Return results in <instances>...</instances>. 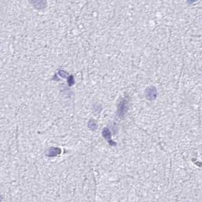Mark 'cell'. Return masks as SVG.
<instances>
[{
  "mask_svg": "<svg viewBox=\"0 0 202 202\" xmlns=\"http://www.w3.org/2000/svg\"><path fill=\"white\" fill-rule=\"evenodd\" d=\"M128 101L126 98H122L121 100V102L118 106V116L120 118H122L128 111Z\"/></svg>",
  "mask_w": 202,
  "mask_h": 202,
  "instance_id": "1",
  "label": "cell"
},
{
  "mask_svg": "<svg viewBox=\"0 0 202 202\" xmlns=\"http://www.w3.org/2000/svg\"><path fill=\"white\" fill-rule=\"evenodd\" d=\"M145 96L148 100H153L156 99L157 96V88L153 86H150L146 89L145 92Z\"/></svg>",
  "mask_w": 202,
  "mask_h": 202,
  "instance_id": "2",
  "label": "cell"
},
{
  "mask_svg": "<svg viewBox=\"0 0 202 202\" xmlns=\"http://www.w3.org/2000/svg\"><path fill=\"white\" fill-rule=\"evenodd\" d=\"M103 136L106 138V141L110 143V145H116V144L115 142H112L111 136H110V131L108 128H105L103 130Z\"/></svg>",
  "mask_w": 202,
  "mask_h": 202,
  "instance_id": "3",
  "label": "cell"
},
{
  "mask_svg": "<svg viewBox=\"0 0 202 202\" xmlns=\"http://www.w3.org/2000/svg\"><path fill=\"white\" fill-rule=\"evenodd\" d=\"M61 153V150L58 147H51L48 150L47 153H46V156L48 157H55L56 155L59 154Z\"/></svg>",
  "mask_w": 202,
  "mask_h": 202,
  "instance_id": "4",
  "label": "cell"
},
{
  "mask_svg": "<svg viewBox=\"0 0 202 202\" xmlns=\"http://www.w3.org/2000/svg\"><path fill=\"white\" fill-rule=\"evenodd\" d=\"M88 127L91 128V130H95L97 127V125L96 122L94 121V119H91L90 120L89 123H88Z\"/></svg>",
  "mask_w": 202,
  "mask_h": 202,
  "instance_id": "5",
  "label": "cell"
}]
</instances>
